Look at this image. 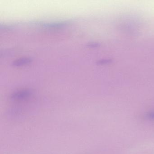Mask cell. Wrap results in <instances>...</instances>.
<instances>
[{"mask_svg": "<svg viewBox=\"0 0 154 154\" xmlns=\"http://www.w3.org/2000/svg\"><path fill=\"white\" fill-rule=\"evenodd\" d=\"M30 92L28 91H22L13 94L11 98L13 99H21L27 97L30 94Z\"/></svg>", "mask_w": 154, "mask_h": 154, "instance_id": "1", "label": "cell"}, {"mask_svg": "<svg viewBox=\"0 0 154 154\" xmlns=\"http://www.w3.org/2000/svg\"><path fill=\"white\" fill-rule=\"evenodd\" d=\"M30 62V59L29 58H22L19 59L15 61L13 63V65L15 66H20L24 64Z\"/></svg>", "mask_w": 154, "mask_h": 154, "instance_id": "2", "label": "cell"}, {"mask_svg": "<svg viewBox=\"0 0 154 154\" xmlns=\"http://www.w3.org/2000/svg\"><path fill=\"white\" fill-rule=\"evenodd\" d=\"M147 117L150 119L154 120V111L149 112L147 114Z\"/></svg>", "mask_w": 154, "mask_h": 154, "instance_id": "3", "label": "cell"}, {"mask_svg": "<svg viewBox=\"0 0 154 154\" xmlns=\"http://www.w3.org/2000/svg\"><path fill=\"white\" fill-rule=\"evenodd\" d=\"M110 61V60H103L100 61L99 63L101 64L107 63H109Z\"/></svg>", "mask_w": 154, "mask_h": 154, "instance_id": "4", "label": "cell"}]
</instances>
